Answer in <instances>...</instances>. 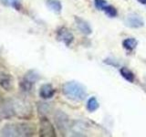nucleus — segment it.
<instances>
[{
  "mask_svg": "<svg viewBox=\"0 0 146 137\" xmlns=\"http://www.w3.org/2000/svg\"><path fill=\"white\" fill-rule=\"evenodd\" d=\"M62 92L67 98L78 102L84 100L87 95L86 88L77 81L66 82L62 87Z\"/></svg>",
  "mask_w": 146,
  "mask_h": 137,
  "instance_id": "nucleus-1",
  "label": "nucleus"
},
{
  "mask_svg": "<svg viewBox=\"0 0 146 137\" xmlns=\"http://www.w3.org/2000/svg\"><path fill=\"white\" fill-rule=\"evenodd\" d=\"M10 102L14 116L19 119H29L33 115V109L27 100L17 97L10 99Z\"/></svg>",
  "mask_w": 146,
  "mask_h": 137,
  "instance_id": "nucleus-2",
  "label": "nucleus"
},
{
  "mask_svg": "<svg viewBox=\"0 0 146 137\" xmlns=\"http://www.w3.org/2000/svg\"><path fill=\"white\" fill-rule=\"evenodd\" d=\"M39 136L41 137H55L56 131L53 124L47 117H41L39 121Z\"/></svg>",
  "mask_w": 146,
  "mask_h": 137,
  "instance_id": "nucleus-3",
  "label": "nucleus"
},
{
  "mask_svg": "<svg viewBox=\"0 0 146 137\" xmlns=\"http://www.w3.org/2000/svg\"><path fill=\"white\" fill-rule=\"evenodd\" d=\"M54 121L59 131L66 132L68 128H70L68 116L62 111L56 112V113H55V115H54Z\"/></svg>",
  "mask_w": 146,
  "mask_h": 137,
  "instance_id": "nucleus-4",
  "label": "nucleus"
},
{
  "mask_svg": "<svg viewBox=\"0 0 146 137\" xmlns=\"http://www.w3.org/2000/svg\"><path fill=\"white\" fill-rule=\"evenodd\" d=\"M18 136H32L36 132V127L33 123L21 122L17 123Z\"/></svg>",
  "mask_w": 146,
  "mask_h": 137,
  "instance_id": "nucleus-5",
  "label": "nucleus"
},
{
  "mask_svg": "<svg viewBox=\"0 0 146 137\" xmlns=\"http://www.w3.org/2000/svg\"><path fill=\"white\" fill-rule=\"evenodd\" d=\"M57 39L62 41L66 46H70L72 43L73 39H74V37L67 27H62L57 31Z\"/></svg>",
  "mask_w": 146,
  "mask_h": 137,
  "instance_id": "nucleus-6",
  "label": "nucleus"
},
{
  "mask_svg": "<svg viewBox=\"0 0 146 137\" xmlns=\"http://www.w3.org/2000/svg\"><path fill=\"white\" fill-rule=\"evenodd\" d=\"M125 24L130 27H133V29H138V27H141L144 25V22L140 16L136 15V14H130L128 15L125 18Z\"/></svg>",
  "mask_w": 146,
  "mask_h": 137,
  "instance_id": "nucleus-7",
  "label": "nucleus"
},
{
  "mask_svg": "<svg viewBox=\"0 0 146 137\" xmlns=\"http://www.w3.org/2000/svg\"><path fill=\"white\" fill-rule=\"evenodd\" d=\"M0 86L6 90H11L14 88V80L10 74L1 73L0 74Z\"/></svg>",
  "mask_w": 146,
  "mask_h": 137,
  "instance_id": "nucleus-8",
  "label": "nucleus"
},
{
  "mask_svg": "<svg viewBox=\"0 0 146 137\" xmlns=\"http://www.w3.org/2000/svg\"><path fill=\"white\" fill-rule=\"evenodd\" d=\"M75 22L77 27L79 29V30L81 32L82 34L84 35H90L92 32V29L90 26V24L87 21H85L84 19L79 17H75Z\"/></svg>",
  "mask_w": 146,
  "mask_h": 137,
  "instance_id": "nucleus-9",
  "label": "nucleus"
},
{
  "mask_svg": "<svg viewBox=\"0 0 146 137\" xmlns=\"http://www.w3.org/2000/svg\"><path fill=\"white\" fill-rule=\"evenodd\" d=\"M55 94V90L51 84H43L39 89V96L42 99L48 100L52 98Z\"/></svg>",
  "mask_w": 146,
  "mask_h": 137,
  "instance_id": "nucleus-10",
  "label": "nucleus"
},
{
  "mask_svg": "<svg viewBox=\"0 0 146 137\" xmlns=\"http://www.w3.org/2000/svg\"><path fill=\"white\" fill-rule=\"evenodd\" d=\"M1 134L3 136H7V137L18 136L17 123H7V124H6L3 127V129L1 130Z\"/></svg>",
  "mask_w": 146,
  "mask_h": 137,
  "instance_id": "nucleus-11",
  "label": "nucleus"
},
{
  "mask_svg": "<svg viewBox=\"0 0 146 137\" xmlns=\"http://www.w3.org/2000/svg\"><path fill=\"white\" fill-rule=\"evenodd\" d=\"M46 4H47L48 7L56 13H60L61 9H62V5L60 3V1L58 0H47L46 1Z\"/></svg>",
  "mask_w": 146,
  "mask_h": 137,
  "instance_id": "nucleus-12",
  "label": "nucleus"
},
{
  "mask_svg": "<svg viewBox=\"0 0 146 137\" xmlns=\"http://www.w3.org/2000/svg\"><path fill=\"white\" fill-rule=\"evenodd\" d=\"M34 84H35L34 82H32V81H30L27 79H26V78L23 77L22 80L19 83V86H20V89L23 91H25V92H30V91L32 90V89H33Z\"/></svg>",
  "mask_w": 146,
  "mask_h": 137,
  "instance_id": "nucleus-13",
  "label": "nucleus"
},
{
  "mask_svg": "<svg viewBox=\"0 0 146 137\" xmlns=\"http://www.w3.org/2000/svg\"><path fill=\"white\" fill-rule=\"evenodd\" d=\"M120 72H121V75L126 80H128L129 82L134 81V75H133V73L129 70V68H127L125 67H122V68H121Z\"/></svg>",
  "mask_w": 146,
  "mask_h": 137,
  "instance_id": "nucleus-14",
  "label": "nucleus"
},
{
  "mask_svg": "<svg viewBox=\"0 0 146 137\" xmlns=\"http://www.w3.org/2000/svg\"><path fill=\"white\" fill-rule=\"evenodd\" d=\"M122 46L123 48L126 49L127 50H132L136 48L137 46V40L133 38H129L123 40L122 42Z\"/></svg>",
  "mask_w": 146,
  "mask_h": 137,
  "instance_id": "nucleus-15",
  "label": "nucleus"
},
{
  "mask_svg": "<svg viewBox=\"0 0 146 137\" xmlns=\"http://www.w3.org/2000/svg\"><path fill=\"white\" fill-rule=\"evenodd\" d=\"M99 107H100V104L95 97H91L89 99L88 102H87V109H88L89 112H95L96 110L99 109Z\"/></svg>",
  "mask_w": 146,
  "mask_h": 137,
  "instance_id": "nucleus-16",
  "label": "nucleus"
},
{
  "mask_svg": "<svg viewBox=\"0 0 146 137\" xmlns=\"http://www.w3.org/2000/svg\"><path fill=\"white\" fill-rule=\"evenodd\" d=\"M3 4L19 10L22 7V0H3Z\"/></svg>",
  "mask_w": 146,
  "mask_h": 137,
  "instance_id": "nucleus-17",
  "label": "nucleus"
},
{
  "mask_svg": "<svg viewBox=\"0 0 146 137\" xmlns=\"http://www.w3.org/2000/svg\"><path fill=\"white\" fill-rule=\"evenodd\" d=\"M38 111L41 115H46L50 111V106L47 102H38Z\"/></svg>",
  "mask_w": 146,
  "mask_h": 137,
  "instance_id": "nucleus-18",
  "label": "nucleus"
},
{
  "mask_svg": "<svg viewBox=\"0 0 146 137\" xmlns=\"http://www.w3.org/2000/svg\"><path fill=\"white\" fill-rule=\"evenodd\" d=\"M103 10L105 14L110 17H114L117 16V10L115 9V7H113L111 6H106Z\"/></svg>",
  "mask_w": 146,
  "mask_h": 137,
  "instance_id": "nucleus-19",
  "label": "nucleus"
},
{
  "mask_svg": "<svg viewBox=\"0 0 146 137\" xmlns=\"http://www.w3.org/2000/svg\"><path fill=\"white\" fill-rule=\"evenodd\" d=\"M95 7L99 10H103L105 7L107 6V2L105 0H94Z\"/></svg>",
  "mask_w": 146,
  "mask_h": 137,
  "instance_id": "nucleus-20",
  "label": "nucleus"
},
{
  "mask_svg": "<svg viewBox=\"0 0 146 137\" xmlns=\"http://www.w3.org/2000/svg\"><path fill=\"white\" fill-rule=\"evenodd\" d=\"M137 1L141 5H146V0H137Z\"/></svg>",
  "mask_w": 146,
  "mask_h": 137,
  "instance_id": "nucleus-21",
  "label": "nucleus"
},
{
  "mask_svg": "<svg viewBox=\"0 0 146 137\" xmlns=\"http://www.w3.org/2000/svg\"><path fill=\"white\" fill-rule=\"evenodd\" d=\"M3 114H2V112H1V111H0V122H2V120H3Z\"/></svg>",
  "mask_w": 146,
  "mask_h": 137,
  "instance_id": "nucleus-22",
  "label": "nucleus"
},
{
  "mask_svg": "<svg viewBox=\"0 0 146 137\" xmlns=\"http://www.w3.org/2000/svg\"><path fill=\"white\" fill-rule=\"evenodd\" d=\"M2 102H3V100H2V98H1V95H0V104L2 103Z\"/></svg>",
  "mask_w": 146,
  "mask_h": 137,
  "instance_id": "nucleus-23",
  "label": "nucleus"
}]
</instances>
